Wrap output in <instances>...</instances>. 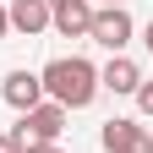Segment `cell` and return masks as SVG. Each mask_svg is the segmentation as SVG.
Wrapping results in <instances>:
<instances>
[{
	"label": "cell",
	"mask_w": 153,
	"mask_h": 153,
	"mask_svg": "<svg viewBox=\"0 0 153 153\" xmlns=\"http://www.w3.org/2000/svg\"><path fill=\"white\" fill-rule=\"evenodd\" d=\"M0 99H6L16 115H22V109H33V104H44V82H38V71H27V66L6 71V82H0Z\"/></svg>",
	"instance_id": "cell-5"
},
{
	"label": "cell",
	"mask_w": 153,
	"mask_h": 153,
	"mask_svg": "<svg viewBox=\"0 0 153 153\" xmlns=\"http://www.w3.org/2000/svg\"><path fill=\"white\" fill-rule=\"evenodd\" d=\"M38 82H44V99L60 104L66 115H71V109H88L93 99H99V66L82 60V55H60V60H49L44 71H38Z\"/></svg>",
	"instance_id": "cell-1"
},
{
	"label": "cell",
	"mask_w": 153,
	"mask_h": 153,
	"mask_svg": "<svg viewBox=\"0 0 153 153\" xmlns=\"http://www.w3.org/2000/svg\"><path fill=\"white\" fill-rule=\"evenodd\" d=\"M88 22H93V0H66L49 11V27L60 38H88Z\"/></svg>",
	"instance_id": "cell-7"
},
{
	"label": "cell",
	"mask_w": 153,
	"mask_h": 153,
	"mask_svg": "<svg viewBox=\"0 0 153 153\" xmlns=\"http://www.w3.org/2000/svg\"><path fill=\"white\" fill-rule=\"evenodd\" d=\"M22 153H60V142H33V148H22Z\"/></svg>",
	"instance_id": "cell-11"
},
{
	"label": "cell",
	"mask_w": 153,
	"mask_h": 153,
	"mask_svg": "<svg viewBox=\"0 0 153 153\" xmlns=\"http://www.w3.org/2000/svg\"><path fill=\"white\" fill-rule=\"evenodd\" d=\"M131 99H137V109L148 115V120H153V82H148V76H142V88L137 93H131Z\"/></svg>",
	"instance_id": "cell-9"
},
{
	"label": "cell",
	"mask_w": 153,
	"mask_h": 153,
	"mask_svg": "<svg viewBox=\"0 0 153 153\" xmlns=\"http://www.w3.org/2000/svg\"><path fill=\"white\" fill-rule=\"evenodd\" d=\"M99 6H126V0H99Z\"/></svg>",
	"instance_id": "cell-14"
},
{
	"label": "cell",
	"mask_w": 153,
	"mask_h": 153,
	"mask_svg": "<svg viewBox=\"0 0 153 153\" xmlns=\"http://www.w3.org/2000/svg\"><path fill=\"white\" fill-rule=\"evenodd\" d=\"M142 88V66L131 55H109V66L99 71V93H137Z\"/></svg>",
	"instance_id": "cell-6"
},
{
	"label": "cell",
	"mask_w": 153,
	"mask_h": 153,
	"mask_svg": "<svg viewBox=\"0 0 153 153\" xmlns=\"http://www.w3.org/2000/svg\"><path fill=\"white\" fill-rule=\"evenodd\" d=\"M99 142H104V153H153V131H148L142 120H126V115H115V120H104Z\"/></svg>",
	"instance_id": "cell-4"
},
{
	"label": "cell",
	"mask_w": 153,
	"mask_h": 153,
	"mask_svg": "<svg viewBox=\"0 0 153 153\" xmlns=\"http://www.w3.org/2000/svg\"><path fill=\"white\" fill-rule=\"evenodd\" d=\"M60 131H66V109L44 99V104L22 109V120L11 126V137L22 142V148H33V142H60Z\"/></svg>",
	"instance_id": "cell-3"
},
{
	"label": "cell",
	"mask_w": 153,
	"mask_h": 153,
	"mask_svg": "<svg viewBox=\"0 0 153 153\" xmlns=\"http://www.w3.org/2000/svg\"><path fill=\"white\" fill-rule=\"evenodd\" d=\"M0 38H11V16H6V6H0Z\"/></svg>",
	"instance_id": "cell-12"
},
{
	"label": "cell",
	"mask_w": 153,
	"mask_h": 153,
	"mask_svg": "<svg viewBox=\"0 0 153 153\" xmlns=\"http://www.w3.org/2000/svg\"><path fill=\"white\" fill-rule=\"evenodd\" d=\"M131 33H137V22H131V11H126V6H93L88 38H93L99 49H109V55H126Z\"/></svg>",
	"instance_id": "cell-2"
},
{
	"label": "cell",
	"mask_w": 153,
	"mask_h": 153,
	"mask_svg": "<svg viewBox=\"0 0 153 153\" xmlns=\"http://www.w3.org/2000/svg\"><path fill=\"white\" fill-rule=\"evenodd\" d=\"M44 6H49V11H55V6H66V0H44Z\"/></svg>",
	"instance_id": "cell-15"
},
{
	"label": "cell",
	"mask_w": 153,
	"mask_h": 153,
	"mask_svg": "<svg viewBox=\"0 0 153 153\" xmlns=\"http://www.w3.org/2000/svg\"><path fill=\"white\" fill-rule=\"evenodd\" d=\"M142 44H148V55H153V22H148V27H142Z\"/></svg>",
	"instance_id": "cell-13"
},
{
	"label": "cell",
	"mask_w": 153,
	"mask_h": 153,
	"mask_svg": "<svg viewBox=\"0 0 153 153\" xmlns=\"http://www.w3.org/2000/svg\"><path fill=\"white\" fill-rule=\"evenodd\" d=\"M0 153H22V142H16L11 131H0Z\"/></svg>",
	"instance_id": "cell-10"
},
{
	"label": "cell",
	"mask_w": 153,
	"mask_h": 153,
	"mask_svg": "<svg viewBox=\"0 0 153 153\" xmlns=\"http://www.w3.org/2000/svg\"><path fill=\"white\" fill-rule=\"evenodd\" d=\"M6 16H11V33H22V38H38L49 27V6L44 0H11Z\"/></svg>",
	"instance_id": "cell-8"
}]
</instances>
